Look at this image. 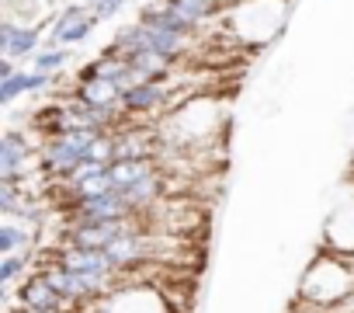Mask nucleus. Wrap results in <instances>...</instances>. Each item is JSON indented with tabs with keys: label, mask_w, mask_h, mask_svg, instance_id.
Here are the masks:
<instances>
[{
	"label": "nucleus",
	"mask_w": 354,
	"mask_h": 313,
	"mask_svg": "<svg viewBox=\"0 0 354 313\" xmlns=\"http://www.w3.org/2000/svg\"><path fill=\"white\" fill-rule=\"evenodd\" d=\"M299 296L316 306H337L354 296V258L344 254H319L299 285Z\"/></svg>",
	"instance_id": "nucleus-1"
},
{
	"label": "nucleus",
	"mask_w": 354,
	"mask_h": 313,
	"mask_svg": "<svg viewBox=\"0 0 354 313\" xmlns=\"http://www.w3.org/2000/svg\"><path fill=\"white\" fill-rule=\"evenodd\" d=\"M94 25H97L94 11L87 4H77L73 0V4H66L49 25V49H66V46L84 42L94 32Z\"/></svg>",
	"instance_id": "nucleus-2"
},
{
	"label": "nucleus",
	"mask_w": 354,
	"mask_h": 313,
	"mask_svg": "<svg viewBox=\"0 0 354 313\" xmlns=\"http://www.w3.org/2000/svg\"><path fill=\"white\" fill-rule=\"evenodd\" d=\"M136 209L129 206V199L122 192H108L101 199H87L66 209V220L77 226H97V223H115V220H129Z\"/></svg>",
	"instance_id": "nucleus-3"
},
{
	"label": "nucleus",
	"mask_w": 354,
	"mask_h": 313,
	"mask_svg": "<svg viewBox=\"0 0 354 313\" xmlns=\"http://www.w3.org/2000/svg\"><path fill=\"white\" fill-rule=\"evenodd\" d=\"M8 299V306H18V310H66V313H73V306L49 285V278L35 268L11 296H4Z\"/></svg>",
	"instance_id": "nucleus-4"
},
{
	"label": "nucleus",
	"mask_w": 354,
	"mask_h": 313,
	"mask_svg": "<svg viewBox=\"0 0 354 313\" xmlns=\"http://www.w3.org/2000/svg\"><path fill=\"white\" fill-rule=\"evenodd\" d=\"M35 49H39V32L35 28H21L15 25V18H4L0 21V53L4 60H35Z\"/></svg>",
	"instance_id": "nucleus-5"
},
{
	"label": "nucleus",
	"mask_w": 354,
	"mask_h": 313,
	"mask_svg": "<svg viewBox=\"0 0 354 313\" xmlns=\"http://www.w3.org/2000/svg\"><path fill=\"white\" fill-rule=\"evenodd\" d=\"M139 25H146V28H160V32H174V35H185V39L198 28L192 18H185L177 8H167V4H153V8H146V11L139 15Z\"/></svg>",
	"instance_id": "nucleus-6"
},
{
	"label": "nucleus",
	"mask_w": 354,
	"mask_h": 313,
	"mask_svg": "<svg viewBox=\"0 0 354 313\" xmlns=\"http://www.w3.org/2000/svg\"><path fill=\"white\" fill-rule=\"evenodd\" d=\"M167 105V87L163 84H139L122 94V111L125 115H149Z\"/></svg>",
	"instance_id": "nucleus-7"
},
{
	"label": "nucleus",
	"mask_w": 354,
	"mask_h": 313,
	"mask_svg": "<svg viewBox=\"0 0 354 313\" xmlns=\"http://www.w3.org/2000/svg\"><path fill=\"white\" fill-rule=\"evenodd\" d=\"M153 171H160V164H156V161H115V164H108V178H111L115 192L132 188L136 181L149 178Z\"/></svg>",
	"instance_id": "nucleus-8"
},
{
	"label": "nucleus",
	"mask_w": 354,
	"mask_h": 313,
	"mask_svg": "<svg viewBox=\"0 0 354 313\" xmlns=\"http://www.w3.org/2000/svg\"><path fill=\"white\" fill-rule=\"evenodd\" d=\"M77 98L91 108H115L122 105V87L115 80H80Z\"/></svg>",
	"instance_id": "nucleus-9"
},
{
	"label": "nucleus",
	"mask_w": 354,
	"mask_h": 313,
	"mask_svg": "<svg viewBox=\"0 0 354 313\" xmlns=\"http://www.w3.org/2000/svg\"><path fill=\"white\" fill-rule=\"evenodd\" d=\"M167 8H177L185 18H192L195 25H202L205 18H212L216 11H219V4L216 0H163Z\"/></svg>",
	"instance_id": "nucleus-10"
},
{
	"label": "nucleus",
	"mask_w": 354,
	"mask_h": 313,
	"mask_svg": "<svg viewBox=\"0 0 354 313\" xmlns=\"http://www.w3.org/2000/svg\"><path fill=\"white\" fill-rule=\"evenodd\" d=\"M66 60H70V53H66V49H46V53H39V56L32 60V70L56 77V73L63 70V63H66Z\"/></svg>",
	"instance_id": "nucleus-11"
},
{
	"label": "nucleus",
	"mask_w": 354,
	"mask_h": 313,
	"mask_svg": "<svg viewBox=\"0 0 354 313\" xmlns=\"http://www.w3.org/2000/svg\"><path fill=\"white\" fill-rule=\"evenodd\" d=\"M87 161H94V164H101V168L115 164V132H104V136L91 146V156H87Z\"/></svg>",
	"instance_id": "nucleus-12"
},
{
	"label": "nucleus",
	"mask_w": 354,
	"mask_h": 313,
	"mask_svg": "<svg viewBox=\"0 0 354 313\" xmlns=\"http://www.w3.org/2000/svg\"><path fill=\"white\" fill-rule=\"evenodd\" d=\"M25 94V70L11 80H0V105H15Z\"/></svg>",
	"instance_id": "nucleus-13"
},
{
	"label": "nucleus",
	"mask_w": 354,
	"mask_h": 313,
	"mask_svg": "<svg viewBox=\"0 0 354 313\" xmlns=\"http://www.w3.org/2000/svg\"><path fill=\"white\" fill-rule=\"evenodd\" d=\"M122 8H125V0H101V4H94V18H97V21H108V18H115Z\"/></svg>",
	"instance_id": "nucleus-14"
}]
</instances>
